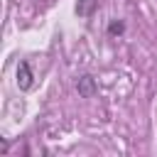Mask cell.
I'll return each instance as SVG.
<instances>
[{
	"mask_svg": "<svg viewBox=\"0 0 157 157\" xmlns=\"http://www.w3.org/2000/svg\"><path fill=\"white\" fill-rule=\"evenodd\" d=\"M32 81H34V76H32L29 61H20V66H17V86L22 91H27V88H32Z\"/></svg>",
	"mask_w": 157,
	"mask_h": 157,
	"instance_id": "cell-1",
	"label": "cell"
},
{
	"mask_svg": "<svg viewBox=\"0 0 157 157\" xmlns=\"http://www.w3.org/2000/svg\"><path fill=\"white\" fill-rule=\"evenodd\" d=\"M76 88H78V93L83 96V98H91V96H96V81H93V76H81L78 81H76Z\"/></svg>",
	"mask_w": 157,
	"mask_h": 157,
	"instance_id": "cell-2",
	"label": "cell"
},
{
	"mask_svg": "<svg viewBox=\"0 0 157 157\" xmlns=\"http://www.w3.org/2000/svg\"><path fill=\"white\" fill-rule=\"evenodd\" d=\"M91 7H93V0H78V2H76V12H78V15H88Z\"/></svg>",
	"mask_w": 157,
	"mask_h": 157,
	"instance_id": "cell-3",
	"label": "cell"
},
{
	"mask_svg": "<svg viewBox=\"0 0 157 157\" xmlns=\"http://www.w3.org/2000/svg\"><path fill=\"white\" fill-rule=\"evenodd\" d=\"M123 29H125L123 22H110V25H108V32H110V34H120Z\"/></svg>",
	"mask_w": 157,
	"mask_h": 157,
	"instance_id": "cell-4",
	"label": "cell"
}]
</instances>
